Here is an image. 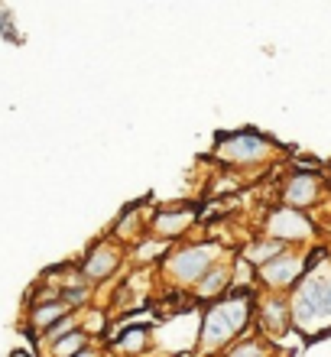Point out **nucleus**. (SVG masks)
I'll use <instances>...</instances> for the list:
<instances>
[{"label":"nucleus","instance_id":"obj_3","mask_svg":"<svg viewBox=\"0 0 331 357\" xmlns=\"http://www.w3.org/2000/svg\"><path fill=\"white\" fill-rule=\"evenodd\" d=\"M266 150H270V143H266L260 133H237V137L221 143L218 156L227 162H254V160H260Z\"/></svg>","mask_w":331,"mask_h":357},{"label":"nucleus","instance_id":"obj_5","mask_svg":"<svg viewBox=\"0 0 331 357\" xmlns=\"http://www.w3.org/2000/svg\"><path fill=\"white\" fill-rule=\"evenodd\" d=\"M273 234L276 237H286V241H293V237H305L312 227H309V221H305L299 211H279V215L273 218Z\"/></svg>","mask_w":331,"mask_h":357},{"label":"nucleus","instance_id":"obj_14","mask_svg":"<svg viewBox=\"0 0 331 357\" xmlns=\"http://www.w3.org/2000/svg\"><path fill=\"white\" fill-rule=\"evenodd\" d=\"M279 250V244H266V247H256V250H250V257H254L256 264L263 260V257H270V254H276Z\"/></svg>","mask_w":331,"mask_h":357},{"label":"nucleus","instance_id":"obj_6","mask_svg":"<svg viewBox=\"0 0 331 357\" xmlns=\"http://www.w3.org/2000/svg\"><path fill=\"white\" fill-rule=\"evenodd\" d=\"M302 270V264L299 260H293V257H279V260H273V264H263V280L273 282V286H283V282H293L295 273Z\"/></svg>","mask_w":331,"mask_h":357},{"label":"nucleus","instance_id":"obj_9","mask_svg":"<svg viewBox=\"0 0 331 357\" xmlns=\"http://www.w3.org/2000/svg\"><path fill=\"white\" fill-rule=\"evenodd\" d=\"M192 221V211H182V215H160L156 218V227H160L162 234H176L182 227Z\"/></svg>","mask_w":331,"mask_h":357},{"label":"nucleus","instance_id":"obj_7","mask_svg":"<svg viewBox=\"0 0 331 357\" xmlns=\"http://www.w3.org/2000/svg\"><path fill=\"white\" fill-rule=\"evenodd\" d=\"M318 192V182L312 176H295L286 188V202H293V205H309Z\"/></svg>","mask_w":331,"mask_h":357},{"label":"nucleus","instance_id":"obj_11","mask_svg":"<svg viewBox=\"0 0 331 357\" xmlns=\"http://www.w3.org/2000/svg\"><path fill=\"white\" fill-rule=\"evenodd\" d=\"M224 280H227V273L224 270H215V273H208V276H205V280H201V296H215V292L221 289V286H224Z\"/></svg>","mask_w":331,"mask_h":357},{"label":"nucleus","instance_id":"obj_4","mask_svg":"<svg viewBox=\"0 0 331 357\" xmlns=\"http://www.w3.org/2000/svg\"><path fill=\"white\" fill-rule=\"evenodd\" d=\"M215 254H218L215 247H189V250H182V254L172 260V270H176L179 280H199L201 273L211 266Z\"/></svg>","mask_w":331,"mask_h":357},{"label":"nucleus","instance_id":"obj_2","mask_svg":"<svg viewBox=\"0 0 331 357\" xmlns=\"http://www.w3.org/2000/svg\"><path fill=\"white\" fill-rule=\"evenodd\" d=\"M247 321V299H227L205 315V328H201V344L218 348L234 335Z\"/></svg>","mask_w":331,"mask_h":357},{"label":"nucleus","instance_id":"obj_12","mask_svg":"<svg viewBox=\"0 0 331 357\" xmlns=\"http://www.w3.org/2000/svg\"><path fill=\"white\" fill-rule=\"evenodd\" d=\"M66 312V305H59V302H52V305H43V309H36V315H33V321L36 325H52V321L59 319Z\"/></svg>","mask_w":331,"mask_h":357},{"label":"nucleus","instance_id":"obj_16","mask_svg":"<svg viewBox=\"0 0 331 357\" xmlns=\"http://www.w3.org/2000/svg\"><path fill=\"white\" fill-rule=\"evenodd\" d=\"M72 357H75V354H72ZM78 357H95V354H78Z\"/></svg>","mask_w":331,"mask_h":357},{"label":"nucleus","instance_id":"obj_10","mask_svg":"<svg viewBox=\"0 0 331 357\" xmlns=\"http://www.w3.org/2000/svg\"><path fill=\"white\" fill-rule=\"evenodd\" d=\"M82 348H85V335H66L62 341L52 344V354L56 357H72V354H78Z\"/></svg>","mask_w":331,"mask_h":357},{"label":"nucleus","instance_id":"obj_13","mask_svg":"<svg viewBox=\"0 0 331 357\" xmlns=\"http://www.w3.org/2000/svg\"><path fill=\"white\" fill-rule=\"evenodd\" d=\"M266 325H286V305L283 302H270L266 305Z\"/></svg>","mask_w":331,"mask_h":357},{"label":"nucleus","instance_id":"obj_1","mask_svg":"<svg viewBox=\"0 0 331 357\" xmlns=\"http://www.w3.org/2000/svg\"><path fill=\"white\" fill-rule=\"evenodd\" d=\"M293 315L305 331H315V328H322V325H328L331 321V276L328 280L315 276V280L305 282L302 289H299Z\"/></svg>","mask_w":331,"mask_h":357},{"label":"nucleus","instance_id":"obj_8","mask_svg":"<svg viewBox=\"0 0 331 357\" xmlns=\"http://www.w3.org/2000/svg\"><path fill=\"white\" fill-rule=\"evenodd\" d=\"M114 266H117V257L107 250V247H98L95 254L88 257V264H85V273L88 276H95V280H105V276H111Z\"/></svg>","mask_w":331,"mask_h":357},{"label":"nucleus","instance_id":"obj_17","mask_svg":"<svg viewBox=\"0 0 331 357\" xmlns=\"http://www.w3.org/2000/svg\"><path fill=\"white\" fill-rule=\"evenodd\" d=\"M17 357H26V354H17Z\"/></svg>","mask_w":331,"mask_h":357},{"label":"nucleus","instance_id":"obj_15","mask_svg":"<svg viewBox=\"0 0 331 357\" xmlns=\"http://www.w3.org/2000/svg\"><path fill=\"white\" fill-rule=\"evenodd\" d=\"M231 357H263V354H260V348H256V344H244V348H237Z\"/></svg>","mask_w":331,"mask_h":357}]
</instances>
